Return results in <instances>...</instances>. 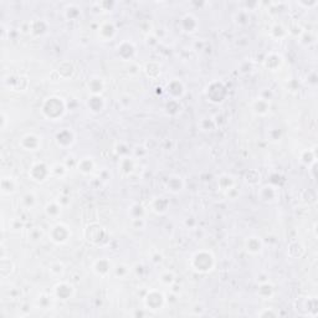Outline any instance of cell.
<instances>
[{
  "label": "cell",
  "mask_w": 318,
  "mask_h": 318,
  "mask_svg": "<svg viewBox=\"0 0 318 318\" xmlns=\"http://www.w3.org/2000/svg\"><path fill=\"white\" fill-rule=\"evenodd\" d=\"M112 276L117 280H128L132 276V266L126 262H117L113 266Z\"/></svg>",
  "instance_id": "cell-38"
},
{
  "label": "cell",
  "mask_w": 318,
  "mask_h": 318,
  "mask_svg": "<svg viewBox=\"0 0 318 318\" xmlns=\"http://www.w3.org/2000/svg\"><path fill=\"white\" fill-rule=\"evenodd\" d=\"M243 246L246 254L251 255V256H259L264 251L265 244L259 235H249L248 237L244 238Z\"/></svg>",
  "instance_id": "cell-19"
},
{
  "label": "cell",
  "mask_w": 318,
  "mask_h": 318,
  "mask_svg": "<svg viewBox=\"0 0 318 318\" xmlns=\"http://www.w3.org/2000/svg\"><path fill=\"white\" fill-rule=\"evenodd\" d=\"M298 161H300L301 164L307 167L308 168L309 166H312L313 163L317 162V153H316V147L313 148H307V149H303L302 152L300 153V157H298Z\"/></svg>",
  "instance_id": "cell-42"
},
{
  "label": "cell",
  "mask_w": 318,
  "mask_h": 318,
  "mask_svg": "<svg viewBox=\"0 0 318 318\" xmlns=\"http://www.w3.org/2000/svg\"><path fill=\"white\" fill-rule=\"evenodd\" d=\"M146 275V267H144L143 264H139L137 262L136 265L132 266V276H136V277L142 279Z\"/></svg>",
  "instance_id": "cell-56"
},
{
  "label": "cell",
  "mask_w": 318,
  "mask_h": 318,
  "mask_svg": "<svg viewBox=\"0 0 318 318\" xmlns=\"http://www.w3.org/2000/svg\"><path fill=\"white\" fill-rule=\"evenodd\" d=\"M106 80L98 75H93L86 81V90L89 95H103L106 91Z\"/></svg>",
  "instance_id": "cell-29"
},
{
  "label": "cell",
  "mask_w": 318,
  "mask_h": 318,
  "mask_svg": "<svg viewBox=\"0 0 318 318\" xmlns=\"http://www.w3.org/2000/svg\"><path fill=\"white\" fill-rule=\"evenodd\" d=\"M216 127V123L212 117H205V118H202L199 122V128L204 132H209V131H214Z\"/></svg>",
  "instance_id": "cell-52"
},
{
  "label": "cell",
  "mask_w": 318,
  "mask_h": 318,
  "mask_svg": "<svg viewBox=\"0 0 318 318\" xmlns=\"http://www.w3.org/2000/svg\"><path fill=\"white\" fill-rule=\"evenodd\" d=\"M40 113L44 120L50 122L61 121L67 113V102L62 96L50 95L41 102Z\"/></svg>",
  "instance_id": "cell-1"
},
{
  "label": "cell",
  "mask_w": 318,
  "mask_h": 318,
  "mask_svg": "<svg viewBox=\"0 0 318 318\" xmlns=\"http://www.w3.org/2000/svg\"><path fill=\"white\" fill-rule=\"evenodd\" d=\"M285 64V59L280 53L276 51H270L266 54V56L262 60V66L270 72H277L282 68Z\"/></svg>",
  "instance_id": "cell-25"
},
{
  "label": "cell",
  "mask_w": 318,
  "mask_h": 318,
  "mask_svg": "<svg viewBox=\"0 0 318 318\" xmlns=\"http://www.w3.org/2000/svg\"><path fill=\"white\" fill-rule=\"evenodd\" d=\"M271 101L268 98L259 96L250 103V111L255 117H266L271 112Z\"/></svg>",
  "instance_id": "cell-23"
},
{
  "label": "cell",
  "mask_w": 318,
  "mask_h": 318,
  "mask_svg": "<svg viewBox=\"0 0 318 318\" xmlns=\"http://www.w3.org/2000/svg\"><path fill=\"white\" fill-rule=\"evenodd\" d=\"M280 188L273 184H265L257 189V199L265 204H275L280 200Z\"/></svg>",
  "instance_id": "cell-15"
},
{
  "label": "cell",
  "mask_w": 318,
  "mask_h": 318,
  "mask_svg": "<svg viewBox=\"0 0 318 318\" xmlns=\"http://www.w3.org/2000/svg\"><path fill=\"white\" fill-rule=\"evenodd\" d=\"M189 268L196 275H209L216 268L218 261L214 252L209 249H199L189 257Z\"/></svg>",
  "instance_id": "cell-2"
},
{
  "label": "cell",
  "mask_w": 318,
  "mask_h": 318,
  "mask_svg": "<svg viewBox=\"0 0 318 318\" xmlns=\"http://www.w3.org/2000/svg\"><path fill=\"white\" fill-rule=\"evenodd\" d=\"M49 29H50V24L45 19H34L29 21V30L31 36H43L49 31Z\"/></svg>",
  "instance_id": "cell-33"
},
{
  "label": "cell",
  "mask_w": 318,
  "mask_h": 318,
  "mask_svg": "<svg viewBox=\"0 0 318 318\" xmlns=\"http://www.w3.org/2000/svg\"><path fill=\"white\" fill-rule=\"evenodd\" d=\"M234 20L238 26H246L248 24H250V15H249V13L245 12V10H243V12H237L236 14H235Z\"/></svg>",
  "instance_id": "cell-53"
},
{
  "label": "cell",
  "mask_w": 318,
  "mask_h": 318,
  "mask_svg": "<svg viewBox=\"0 0 318 318\" xmlns=\"http://www.w3.org/2000/svg\"><path fill=\"white\" fill-rule=\"evenodd\" d=\"M244 180L248 185L257 186L261 183V173L257 169H250L244 174Z\"/></svg>",
  "instance_id": "cell-48"
},
{
  "label": "cell",
  "mask_w": 318,
  "mask_h": 318,
  "mask_svg": "<svg viewBox=\"0 0 318 318\" xmlns=\"http://www.w3.org/2000/svg\"><path fill=\"white\" fill-rule=\"evenodd\" d=\"M205 97L213 105H221L225 102L229 91L223 81L220 80H214V81L209 82L204 90Z\"/></svg>",
  "instance_id": "cell-7"
},
{
  "label": "cell",
  "mask_w": 318,
  "mask_h": 318,
  "mask_svg": "<svg viewBox=\"0 0 318 318\" xmlns=\"http://www.w3.org/2000/svg\"><path fill=\"white\" fill-rule=\"evenodd\" d=\"M64 209L65 208L60 204V202L57 199L48 200V202L45 203V205L43 207L44 215L51 221H59L62 213H64Z\"/></svg>",
  "instance_id": "cell-26"
},
{
  "label": "cell",
  "mask_w": 318,
  "mask_h": 318,
  "mask_svg": "<svg viewBox=\"0 0 318 318\" xmlns=\"http://www.w3.org/2000/svg\"><path fill=\"white\" fill-rule=\"evenodd\" d=\"M57 73H59L60 78L61 80H68V78H72L73 75L76 72V66L73 65L72 61L70 60H66V61H62L61 64H59L56 70Z\"/></svg>",
  "instance_id": "cell-39"
},
{
  "label": "cell",
  "mask_w": 318,
  "mask_h": 318,
  "mask_svg": "<svg viewBox=\"0 0 318 318\" xmlns=\"http://www.w3.org/2000/svg\"><path fill=\"white\" fill-rule=\"evenodd\" d=\"M86 108L93 116L102 114L107 108V101L103 95H89L86 100Z\"/></svg>",
  "instance_id": "cell-24"
},
{
  "label": "cell",
  "mask_w": 318,
  "mask_h": 318,
  "mask_svg": "<svg viewBox=\"0 0 318 318\" xmlns=\"http://www.w3.org/2000/svg\"><path fill=\"white\" fill-rule=\"evenodd\" d=\"M268 35H270L271 39L273 40H284L289 36V31H287V27L281 23H273L270 25L268 29Z\"/></svg>",
  "instance_id": "cell-40"
},
{
  "label": "cell",
  "mask_w": 318,
  "mask_h": 318,
  "mask_svg": "<svg viewBox=\"0 0 318 318\" xmlns=\"http://www.w3.org/2000/svg\"><path fill=\"white\" fill-rule=\"evenodd\" d=\"M60 202V204L66 209L68 205H71V202H72V198H71L70 193H61L59 196L56 198Z\"/></svg>",
  "instance_id": "cell-57"
},
{
  "label": "cell",
  "mask_w": 318,
  "mask_h": 318,
  "mask_svg": "<svg viewBox=\"0 0 318 318\" xmlns=\"http://www.w3.org/2000/svg\"><path fill=\"white\" fill-rule=\"evenodd\" d=\"M200 27L199 19L194 14L185 13L179 20V29L180 31L184 32L186 35H193L198 32Z\"/></svg>",
  "instance_id": "cell-21"
},
{
  "label": "cell",
  "mask_w": 318,
  "mask_h": 318,
  "mask_svg": "<svg viewBox=\"0 0 318 318\" xmlns=\"http://www.w3.org/2000/svg\"><path fill=\"white\" fill-rule=\"evenodd\" d=\"M29 78L24 75H8L3 77V86L13 92H24L29 89Z\"/></svg>",
  "instance_id": "cell-12"
},
{
  "label": "cell",
  "mask_w": 318,
  "mask_h": 318,
  "mask_svg": "<svg viewBox=\"0 0 318 318\" xmlns=\"http://www.w3.org/2000/svg\"><path fill=\"white\" fill-rule=\"evenodd\" d=\"M316 168H317V162H316V163L312 164V166L308 167V171L311 172L312 179H316Z\"/></svg>",
  "instance_id": "cell-62"
},
{
  "label": "cell",
  "mask_w": 318,
  "mask_h": 318,
  "mask_svg": "<svg viewBox=\"0 0 318 318\" xmlns=\"http://www.w3.org/2000/svg\"><path fill=\"white\" fill-rule=\"evenodd\" d=\"M148 260H149L150 264L154 266L162 265L164 261L163 252H162L161 250H158V249H153V250H150L149 252H148Z\"/></svg>",
  "instance_id": "cell-51"
},
{
  "label": "cell",
  "mask_w": 318,
  "mask_h": 318,
  "mask_svg": "<svg viewBox=\"0 0 318 318\" xmlns=\"http://www.w3.org/2000/svg\"><path fill=\"white\" fill-rule=\"evenodd\" d=\"M148 210L158 216L166 215L171 209V200L164 195H155L148 202Z\"/></svg>",
  "instance_id": "cell-18"
},
{
  "label": "cell",
  "mask_w": 318,
  "mask_h": 318,
  "mask_svg": "<svg viewBox=\"0 0 318 318\" xmlns=\"http://www.w3.org/2000/svg\"><path fill=\"white\" fill-rule=\"evenodd\" d=\"M117 167H118V171L123 177H131V175H133L136 173L137 168H138V161L132 154L126 155V157L118 159Z\"/></svg>",
  "instance_id": "cell-27"
},
{
  "label": "cell",
  "mask_w": 318,
  "mask_h": 318,
  "mask_svg": "<svg viewBox=\"0 0 318 318\" xmlns=\"http://www.w3.org/2000/svg\"><path fill=\"white\" fill-rule=\"evenodd\" d=\"M118 35V27L113 20H103L96 29V36L102 43H111Z\"/></svg>",
  "instance_id": "cell-10"
},
{
  "label": "cell",
  "mask_w": 318,
  "mask_h": 318,
  "mask_svg": "<svg viewBox=\"0 0 318 318\" xmlns=\"http://www.w3.org/2000/svg\"><path fill=\"white\" fill-rule=\"evenodd\" d=\"M297 5L298 7H301V8H303V9H308V10H311V9H313V8H316L317 5H318V2L317 0H313V2H297Z\"/></svg>",
  "instance_id": "cell-59"
},
{
  "label": "cell",
  "mask_w": 318,
  "mask_h": 318,
  "mask_svg": "<svg viewBox=\"0 0 318 318\" xmlns=\"http://www.w3.org/2000/svg\"><path fill=\"white\" fill-rule=\"evenodd\" d=\"M287 255L291 259H301L306 255V248L300 243V241H293L287 248Z\"/></svg>",
  "instance_id": "cell-47"
},
{
  "label": "cell",
  "mask_w": 318,
  "mask_h": 318,
  "mask_svg": "<svg viewBox=\"0 0 318 318\" xmlns=\"http://www.w3.org/2000/svg\"><path fill=\"white\" fill-rule=\"evenodd\" d=\"M20 190V183L12 174L3 175L0 179V194L2 196H14Z\"/></svg>",
  "instance_id": "cell-16"
},
{
  "label": "cell",
  "mask_w": 318,
  "mask_h": 318,
  "mask_svg": "<svg viewBox=\"0 0 318 318\" xmlns=\"http://www.w3.org/2000/svg\"><path fill=\"white\" fill-rule=\"evenodd\" d=\"M237 185V178L234 174H230V173H223L216 179V188H218V190L221 194H225L226 191L231 190L232 188H235Z\"/></svg>",
  "instance_id": "cell-28"
},
{
  "label": "cell",
  "mask_w": 318,
  "mask_h": 318,
  "mask_svg": "<svg viewBox=\"0 0 318 318\" xmlns=\"http://www.w3.org/2000/svg\"><path fill=\"white\" fill-rule=\"evenodd\" d=\"M39 205V195L35 190H26L20 194L18 199V207L19 209L24 210V212H32Z\"/></svg>",
  "instance_id": "cell-17"
},
{
  "label": "cell",
  "mask_w": 318,
  "mask_h": 318,
  "mask_svg": "<svg viewBox=\"0 0 318 318\" xmlns=\"http://www.w3.org/2000/svg\"><path fill=\"white\" fill-rule=\"evenodd\" d=\"M224 196H225L226 199H230V200H236L238 196H240V188L237 186H235V188H232L231 190L226 191L225 194H223Z\"/></svg>",
  "instance_id": "cell-58"
},
{
  "label": "cell",
  "mask_w": 318,
  "mask_h": 318,
  "mask_svg": "<svg viewBox=\"0 0 318 318\" xmlns=\"http://www.w3.org/2000/svg\"><path fill=\"white\" fill-rule=\"evenodd\" d=\"M0 120H2V125H0V128H2V131L4 132V131L7 130V126H8V116L4 111H3L2 114H0Z\"/></svg>",
  "instance_id": "cell-60"
},
{
  "label": "cell",
  "mask_w": 318,
  "mask_h": 318,
  "mask_svg": "<svg viewBox=\"0 0 318 318\" xmlns=\"http://www.w3.org/2000/svg\"><path fill=\"white\" fill-rule=\"evenodd\" d=\"M117 57L123 62H132L137 56V46L133 41L122 40L116 46Z\"/></svg>",
  "instance_id": "cell-14"
},
{
  "label": "cell",
  "mask_w": 318,
  "mask_h": 318,
  "mask_svg": "<svg viewBox=\"0 0 318 318\" xmlns=\"http://www.w3.org/2000/svg\"><path fill=\"white\" fill-rule=\"evenodd\" d=\"M142 305L147 311L152 312L153 314L163 311L168 305V297L167 293L161 289H149L142 296Z\"/></svg>",
  "instance_id": "cell-3"
},
{
  "label": "cell",
  "mask_w": 318,
  "mask_h": 318,
  "mask_svg": "<svg viewBox=\"0 0 318 318\" xmlns=\"http://www.w3.org/2000/svg\"><path fill=\"white\" fill-rule=\"evenodd\" d=\"M147 209H148V208L144 207L143 204H141V203L134 202V203H132V204L130 205V207H128V210H127L128 218H130V220H132V219L146 218V216H147Z\"/></svg>",
  "instance_id": "cell-43"
},
{
  "label": "cell",
  "mask_w": 318,
  "mask_h": 318,
  "mask_svg": "<svg viewBox=\"0 0 318 318\" xmlns=\"http://www.w3.org/2000/svg\"><path fill=\"white\" fill-rule=\"evenodd\" d=\"M257 317H279L280 312L276 311L275 308H271V307H266V308H261V311H259L256 313Z\"/></svg>",
  "instance_id": "cell-55"
},
{
  "label": "cell",
  "mask_w": 318,
  "mask_h": 318,
  "mask_svg": "<svg viewBox=\"0 0 318 318\" xmlns=\"http://www.w3.org/2000/svg\"><path fill=\"white\" fill-rule=\"evenodd\" d=\"M114 262L109 257L102 256L93 260L91 264V272L98 279H107L112 276Z\"/></svg>",
  "instance_id": "cell-11"
},
{
  "label": "cell",
  "mask_w": 318,
  "mask_h": 318,
  "mask_svg": "<svg viewBox=\"0 0 318 318\" xmlns=\"http://www.w3.org/2000/svg\"><path fill=\"white\" fill-rule=\"evenodd\" d=\"M76 138H77V136H76L75 131L70 127H65L55 133L54 139L55 143H56V146L59 148H61V149H70V148L75 146Z\"/></svg>",
  "instance_id": "cell-13"
},
{
  "label": "cell",
  "mask_w": 318,
  "mask_h": 318,
  "mask_svg": "<svg viewBox=\"0 0 318 318\" xmlns=\"http://www.w3.org/2000/svg\"><path fill=\"white\" fill-rule=\"evenodd\" d=\"M158 284L164 289H171L177 284V273L171 268L162 270L158 275Z\"/></svg>",
  "instance_id": "cell-36"
},
{
  "label": "cell",
  "mask_w": 318,
  "mask_h": 318,
  "mask_svg": "<svg viewBox=\"0 0 318 318\" xmlns=\"http://www.w3.org/2000/svg\"><path fill=\"white\" fill-rule=\"evenodd\" d=\"M48 273L51 279L56 280V281L62 280L66 275V265L60 260L51 261L48 266Z\"/></svg>",
  "instance_id": "cell-35"
},
{
  "label": "cell",
  "mask_w": 318,
  "mask_h": 318,
  "mask_svg": "<svg viewBox=\"0 0 318 318\" xmlns=\"http://www.w3.org/2000/svg\"><path fill=\"white\" fill-rule=\"evenodd\" d=\"M182 109L183 107L179 100H172V98H169L166 102V106H164V112L169 117H177L178 114L182 113Z\"/></svg>",
  "instance_id": "cell-46"
},
{
  "label": "cell",
  "mask_w": 318,
  "mask_h": 318,
  "mask_svg": "<svg viewBox=\"0 0 318 318\" xmlns=\"http://www.w3.org/2000/svg\"><path fill=\"white\" fill-rule=\"evenodd\" d=\"M56 302V300L54 298L53 293L51 292H40L39 295L36 296L34 301V306L36 307L37 309H41V311H49L51 309Z\"/></svg>",
  "instance_id": "cell-32"
},
{
  "label": "cell",
  "mask_w": 318,
  "mask_h": 318,
  "mask_svg": "<svg viewBox=\"0 0 318 318\" xmlns=\"http://www.w3.org/2000/svg\"><path fill=\"white\" fill-rule=\"evenodd\" d=\"M113 152H114V154L118 155L120 158L126 157V155L132 154V150H131L130 146H128V144L126 143V142H123V141L117 142V143L114 144Z\"/></svg>",
  "instance_id": "cell-50"
},
{
  "label": "cell",
  "mask_w": 318,
  "mask_h": 318,
  "mask_svg": "<svg viewBox=\"0 0 318 318\" xmlns=\"http://www.w3.org/2000/svg\"><path fill=\"white\" fill-rule=\"evenodd\" d=\"M256 295L260 300H264V301L272 300L276 295L275 285H273L271 281L259 284V286H257V290H256Z\"/></svg>",
  "instance_id": "cell-34"
},
{
  "label": "cell",
  "mask_w": 318,
  "mask_h": 318,
  "mask_svg": "<svg viewBox=\"0 0 318 318\" xmlns=\"http://www.w3.org/2000/svg\"><path fill=\"white\" fill-rule=\"evenodd\" d=\"M85 241L91 246H103L108 241L109 234L107 229L100 223H90L82 231Z\"/></svg>",
  "instance_id": "cell-4"
},
{
  "label": "cell",
  "mask_w": 318,
  "mask_h": 318,
  "mask_svg": "<svg viewBox=\"0 0 318 318\" xmlns=\"http://www.w3.org/2000/svg\"><path fill=\"white\" fill-rule=\"evenodd\" d=\"M15 271V264L10 257L2 256L0 259V276L2 279H9Z\"/></svg>",
  "instance_id": "cell-41"
},
{
  "label": "cell",
  "mask_w": 318,
  "mask_h": 318,
  "mask_svg": "<svg viewBox=\"0 0 318 318\" xmlns=\"http://www.w3.org/2000/svg\"><path fill=\"white\" fill-rule=\"evenodd\" d=\"M48 237L54 245L65 246L72 238V230L68 224L64 221H55L48 231Z\"/></svg>",
  "instance_id": "cell-5"
},
{
  "label": "cell",
  "mask_w": 318,
  "mask_h": 318,
  "mask_svg": "<svg viewBox=\"0 0 318 318\" xmlns=\"http://www.w3.org/2000/svg\"><path fill=\"white\" fill-rule=\"evenodd\" d=\"M267 281H270V279H268V275H266V273H261V275L257 276V279H256L257 284H262V282H267Z\"/></svg>",
  "instance_id": "cell-61"
},
{
  "label": "cell",
  "mask_w": 318,
  "mask_h": 318,
  "mask_svg": "<svg viewBox=\"0 0 318 318\" xmlns=\"http://www.w3.org/2000/svg\"><path fill=\"white\" fill-rule=\"evenodd\" d=\"M96 168H97V164H96V161L93 159V157L86 155V157L78 159L75 169L84 177H90V175H92L96 172Z\"/></svg>",
  "instance_id": "cell-30"
},
{
  "label": "cell",
  "mask_w": 318,
  "mask_h": 318,
  "mask_svg": "<svg viewBox=\"0 0 318 318\" xmlns=\"http://www.w3.org/2000/svg\"><path fill=\"white\" fill-rule=\"evenodd\" d=\"M8 229L12 234H20L24 229H25V224L18 216H14V218L9 219V223H8Z\"/></svg>",
  "instance_id": "cell-49"
},
{
  "label": "cell",
  "mask_w": 318,
  "mask_h": 318,
  "mask_svg": "<svg viewBox=\"0 0 318 318\" xmlns=\"http://www.w3.org/2000/svg\"><path fill=\"white\" fill-rule=\"evenodd\" d=\"M164 189L172 195H178L185 189V180L179 174H169L164 180Z\"/></svg>",
  "instance_id": "cell-22"
},
{
  "label": "cell",
  "mask_w": 318,
  "mask_h": 318,
  "mask_svg": "<svg viewBox=\"0 0 318 318\" xmlns=\"http://www.w3.org/2000/svg\"><path fill=\"white\" fill-rule=\"evenodd\" d=\"M143 72L149 80H158L162 75V65L155 60H150L143 65Z\"/></svg>",
  "instance_id": "cell-37"
},
{
  "label": "cell",
  "mask_w": 318,
  "mask_h": 318,
  "mask_svg": "<svg viewBox=\"0 0 318 318\" xmlns=\"http://www.w3.org/2000/svg\"><path fill=\"white\" fill-rule=\"evenodd\" d=\"M18 146L21 150L27 153H36L43 149L44 139L39 133L26 132L19 138Z\"/></svg>",
  "instance_id": "cell-9"
},
{
  "label": "cell",
  "mask_w": 318,
  "mask_h": 318,
  "mask_svg": "<svg viewBox=\"0 0 318 318\" xmlns=\"http://www.w3.org/2000/svg\"><path fill=\"white\" fill-rule=\"evenodd\" d=\"M166 92L169 98L172 100H182L186 93V86L184 82L180 78H172L171 81L167 82Z\"/></svg>",
  "instance_id": "cell-20"
},
{
  "label": "cell",
  "mask_w": 318,
  "mask_h": 318,
  "mask_svg": "<svg viewBox=\"0 0 318 318\" xmlns=\"http://www.w3.org/2000/svg\"><path fill=\"white\" fill-rule=\"evenodd\" d=\"M27 178L35 184H44L49 179L53 178L51 175V164L45 161H35L27 169Z\"/></svg>",
  "instance_id": "cell-6"
},
{
  "label": "cell",
  "mask_w": 318,
  "mask_h": 318,
  "mask_svg": "<svg viewBox=\"0 0 318 318\" xmlns=\"http://www.w3.org/2000/svg\"><path fill=\"white\" fill-rule=\"evenodd\" d=\"M70 169L67 168L64 162H55L51 164V175L55 179H64L67 177Z\"/></svg>",
  "instance_id": "cell-45"
},
{
  "label": "cell",
  "mask_w": 318,
  "mask_h": 318,
  "mask_svg": "<svg viewBox=\"0 0 318 318\" xmlns=\"http://www.w3.org/2000/svg\"><path fill=\"white\" fill-rule=\"evenodd\" d=\"M51 293H53L54 298L60 302H67V301L72 300L76 295V286L71 281L62 279L56 281L51 289Z\"/></svg>",
  "instance_id": "cell-8"
},
{
  "label": "cell",
  "mask_w": 318,
  "mask_h": 318,
  "mask_svg": "<svg viewBox=\"0 0 318 318\" xmlns=\"http://www.w3.org/2000/svg\"><path fill=\"white\" fill-rule=\"evenodd\" d=\"M62 15H64L66 21H78L82 19L84 10H82V7L77 3H68L62 9Z\"/></svg>",
  "instance_id": "cell-31"
},
{
  "label": "cell",
  "mask_w": 318,
  "mask_h": 318,
  "mask_svg": "<svg viewBox=\"0 0 318 318\" xmlns=\"http://www.w3.org/2000/svg\"><path fill=\"white\" fill-rule=\"evenodd\" d=\"M131 221V226L132 229L137 230V231H143L147 227V220L146 218H139V219H132Z\"/></svg>",
  "instance_id": "cell-54"
},
{
  "label": "cell",
  "mask_w": 318,
  "mask_h": 318,
  "mask_svg": "<svg viewBox=\"0 0 318 318\" xmlns=\"http://www.w3.org/2000/svg\"><path fill=\"white\" fill-rule=\"evenodd\" d=\"M26 230V238L29 243L31 244H39L43 241V238L45 237V231L43 230V227L34 225Z\"/></svg>",
  "instance_id": "cell-44"
}]
</instances>
